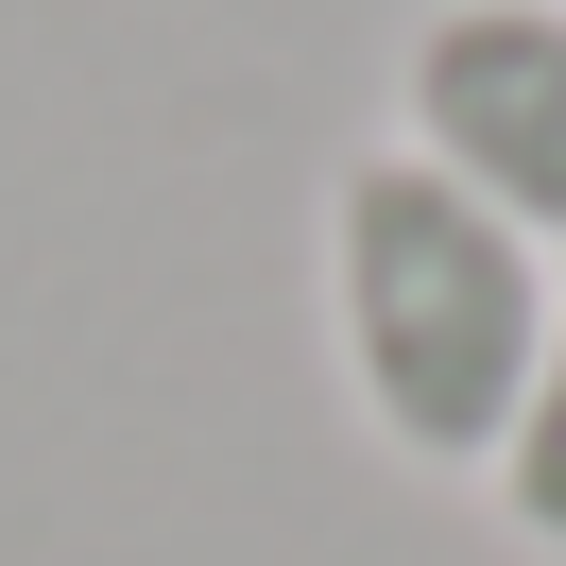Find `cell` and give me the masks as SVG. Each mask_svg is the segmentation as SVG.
Segmentation results:
<instances>
[{"label": "cell", "instance_id": "obj_1", "mask_svg": "<svg viewBox=\"0 0 566 566\" xmlns=\"http://www.w3.org/2000/svg\"><path fill=\"white\" fill-rule=\"evenodd\" d=\"M549 310H566V275L429 155L378 138L326 172V344H344V395L395 463L497 481V447L532 412V360H549Z\"/></svg>", "mask_w": 566, "mask_h": 566}, {"label": "cell", "instance_id": "obj_2", "mask_svg": "<svg viewBox=\"0 0 566 566\" xmlns=\"http://www.w3.org/2000/svg\"><path fill=\"white\" fill-rule=\"evenodd\" d=\"M395 155L566 258V0H429L395 35Z\"/></svg>", "mask_w": 566, "mask_h": 566}, {"label": "cell", "instance_id": "obj_3", "mask_svg": "<svg viewBox=\"0 0 566 566\" xmlns=\"http://www.w3.org/2000/svg\"><path fill=\"white\" fill-rule=\"evenodd\" d=\"M497 532L515 549H549L566 566V310H549V360H532V412H515V447H497Z\"/></svg>", "mask_w": 566, "mask_h": 566}]
</instances>
